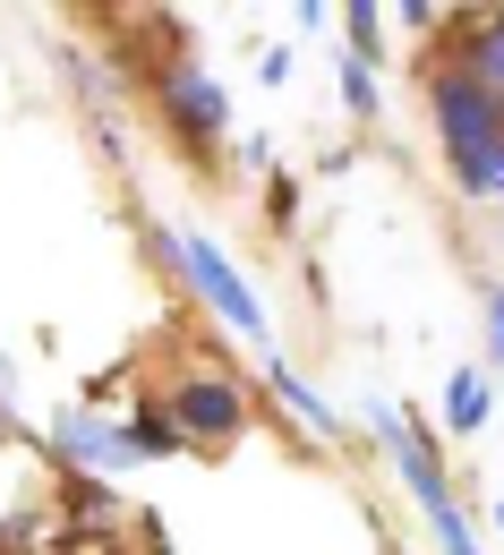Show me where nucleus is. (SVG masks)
I'll list each match as a JSON object with an SVG mask.
<instances>
[{
    "label": "nucleus",
    "instance_id": "0eeeda50",
    "mask_svg": "<svg viewBox=\"0 0 504 555\" xmlns=\"http://www.w3.org/2000/svg\"><path fill=\"white\" fill-rule=\"evenodd\" d=\"M479 418H488V376L479 367H453L444 376V427L453 436H479Z\"/></svg>",
    "mask_w": 504,
    "mask_h": 555
},
{
    "label": "nucleus",
    "instance_id": "1a4fd4ad",
    "mask_svg": "<svg viewBox=\"0 0 504 555\" xmlns=\"http://www.w3.org/2000/svg\"><path fill=\"white\" fill-rule=\"evenodd\" d=\"M453 180H462V197H504V138L470 163H453Z\"/></svg>",
    "mask_w": 504,
    "mask_h": 555
},
{
    "label": "nucleus",
    "instance_id": "423d86ee",
    "mask_svg": "<svg viewBox=\"0 0 504 555\" xmlns=\"http://www.w3.org/2000/svg\"><path fill=\"white\" fill-rule=\"evenodd\" d=\"M171 120H180V129H197V138H222L231 103H222V86L206 69H180V77H171Z\"/></svg>",
    "mask_w": 504,
    "mask_h": 555
},
{
    "label": "nucleus",
    "instance_id": "39448f33",
    "mask_svg": "<svg viewBox=\"0 0 504 555\" xmlns=\"http://www.w3.org/2000/svg\"><path fill=\"white\" fill-rule=\"evenodd\" d=\"M61 453L94 462V470H129V462H145L138 436H129V427H103V418H61Z\"/></svg>",
    "mask_w": 504,
    "mask_h": 555
},
{
    "label": "nucleus",
    "instance_id": "6e6552de",
    "mask_svg": "<svg viewBox=\"0 0 504 555\" xmlns=\"http://www.w3.org/2000/svg\"><path fill=\"white\" fill-rule=\"evenodd\" d=\"M266 367H274V385H283V402H290V411H299V418H308L316 436H334V427H343V418H334V402H325V393H308V385L290 376L283 359H266Z\"/></svg>",
    "mask_w": 504,
    "mask_h": 555
},
{
    "label": "nucleus",
    "instance_id": "ddd939ff",
    "mask_svg": "<svg viewBox=\"0 0 504 555\" xmlns=\"http://www.w3.org/2000/svg\"><path fill=\"white\" fill-rule=\"evenodd\" d=\"M488 343H496V359H504V291H488Z\"/></svg>",
    "mask_w": 504,
    "mask_h": 555
},
{
    "label": "nucleus",
    "instance_id": "9d476101",
    "mask_svg": "<svg viewBox=\"0 0 504 555\" xmlns=\"http://www.w3.org/2000/svg\"><path fill=\"white\" fill-rule=\"evenodd\" d=\"M470 77H479L488 94H504V9L479 26V69H470Z\"/></svg>",
    "mask_w": 504,
    "mask_h": 555
},
{
    "label": "nucleus",
    "instance_id": "f8f14e48",
    "mask_svg": "<svg viewBox=\"0 0 504 555\" xmlns=\"http://www.w3.org/2000/svg\"><path fill=\"white\" fill-rule=\"evenodd\" d=\"M343 103H351V112H376V69L351 61V69H343Z\"/></svg>",
    "mask_w": 504,
    "mask_h": 555
},
{
    "label": "nucleus",
    "instance_id": "f03ea898",
    "mask_svg": "<svg viewBox=\"0 0 504 555\" xmlns=\"http://www.w3.org/2000/svg\"><path fill=\"white\" fill-rule=\"evenodd\" d=\"M436 129H444V154H453V163H470V154H488V145L504 138V112L470 69H444L436 77Z\"/></svg>",
    "mask_w": 504,
    "mask_h": 555
},
{
    "label": "nucleus",
    "instance_id": "7ed1b4c3",
    "mask_svg": "<svg viewBox=\"0 0 504 555\" xmlns=\"http://www.w3.org/2000/svg\"><path fill=\"white\" fill-rule=\"evenodd\" d=\"M367 418H376V436H385V453H393V470L411 479V495H419V513H436V504H453V487H444V470H436V453H428V427H419L411 411H385V402H376Z\"/></svg>",
    "mask_w": 504,
    "mask_h": 555
},
{
    "label": "nucleus",
    "instance_id": "9b49d317",
    "mask_svg": "<svg viewBox=\"0 0 504 555\" xmlns=\"http://www.w3.org/2000/svg\"><path fill=\"white\" fill-rule=\"evenodd\" d=\"M351 52H360V69L376 61V52H385V26H376V9H367V0L351 9Z\"/></svg>",
    "mask_w": 504,
    "mask_h": 555
},
{
    "label": "nucleus",
    "instance_id": "f257e3e1",
    "mask_svg": "<svg viewBox=\"0 0 504 555\" xmlns=\"http://www.w3.org/2000/svg\"><path fill=\"white\" fill-rule=\"evenodd\" d=\"M171 257H180V274L197 282V299L215 308V317L231 325V334H248V343H257L266 359H274V325H266V299H257V291L240 282V266L222 257V248L206 240V231H171Z\"/></svg>",
    "mask_w": 504,
    "mask_h": 555
},
{
    "label": "nucleus",
    "instance_id": "4468645a",
    "mask_svg": "<svg viewBox=\"0 0 504 555\" xmlns=\"http://www.w3.org/2000/svg\"><path fill=\"white\" fill-rule=\"evenodd\" d=\"M496 112H504V94H496Z\"/></svg>",
    "mask_w": 504,
    "mask_h": 555
},
{
    "label": "nucleus",
    "instance_id": "20e7f679",
    "mask_svg": "<svg viewBox=\"0 0 504 555\" xmlns=\"http://www.w3.org/2000/svg\"><path fill=\"white\" fill-rule=\"evenodd\" d=\"M240 418H248V402L222 376H189L171 393V427H189V436H240Z\"/></svg>",
    "mask_w": 504,
    "mask_h": 555
}]
</instances>
